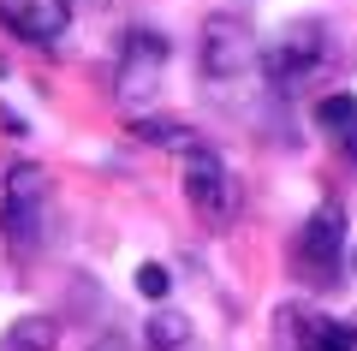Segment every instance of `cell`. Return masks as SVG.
<instances>
[{
	"label": "cell",
	"instance_id": "6da1fadb",
	"mask_svg": "<svg viewBox=\"0 0 357 351\" xmlns=\"http://www.w3.org/2000/svg\"><path fill=\"white\" fill-rule=\"evenodd\" d=\"M0 239L13 251V262L48 244V173L36 161H13L6 167V191H0Z\"/></svg>",
	"mask_w": 357,
	"mask_h": 351
},
{
	"label": "cell",
	"instance_id": "7a4b0ae2",
	"mask_svg": "<svg viewBox=\"0 0 357 351\" xmlns=\"http://www.w3.org/2000/svg\"><path fill=\"white\" fill-rule=\"evenodd\" d=\"M250 66H262V42H256L244 13H208L203 18V42H197V72L208 89L238 84Z\"/></svg>",
	"mask_w": 357,
	"mask_h": 351
},
{
	"label": "cell",
	"instance_id": "3957f363",
	"mask_svg": "<svg viewBox=\"0 0 357 351\" xmlns=\"http://www.w3.org/2000/svg\"><path fill=\"white\" fill-rule=\"evenodd\" d=\"M340 268H345V209L328 197V202H316V214L304 221V232L292 244V274L310 292H333Z\"/></svg>",
	"mask_w": 357,
	"mask_h": 351
},
{
	"label": "cell",
	"instance_id": "277c9868",
	"mask_svg": "<svg viewBox=\"0 0 357 351\" xmlns=\"http://www.w3.org/2000/svg\"><path fill=\"white\" fill-rule=\"evenodd\" d=\"M328 60H333V36L316 24V18H304V24L280 30V36L262 48V72H268V84L280 89V96H286V89L316 84Z\"/></svg>",
	"mask_w": 357,
	"mask_h": 351
},
{
	"label": "cell",
	"instance_id": "5b68a950",
	"mask_svg": "<svg viewBox=\"0 0 357 351\" xmlns=\"http://www.w3.org/2000/svg\"><path fill=\"white\" fill-rule=\"evenodd\" d=\"M167 84V36L161 30H131L126 54H119V72H114V96L126 113H149L161 101Z\"/></svg>",
	"mask_w": 357,
	"mask_h": 351
},
{
	"label": "cell",
	"instance_id": "8992f818",
	"mask_svg": "<svg viewBox=\"0 0 357 351\" xmlns=\"http://www.w3.org/2000/svg\"><path fill=\"white\" fill-rule=\"evenodd\" d=\"M185 202H191L197 214H203L208 226L232 221V209H238V191H232V173L227 161H220L208 143H197V149H185Z\"/></svg>",
	"mask_w": 357,
	"mask_h": 351
},
{
	"label": "cell",
	"instance_id": "52a82bcc",
	"mask_svg": "<svg viewBox=\"0 0 357 351\" xmlns=\"http://www.w3.org/2000/svg\"><path fill=\"white\" fill-rule=\"evenodd\" d=\"M280 334H286V351H357V322L304 310V304L280 310Z\"/></svg>",
	"mask_w": 357,
	"mask_h": 351
},
{
	"label": "cell",
	"instance_id": "ba28073f",
	"mask_svg": "<svg viewBox=\"0 0 357 351\" xmlns=\"http://www.w3.org/2000/svg\"><path fill=\"white\" fill-rule=\"evenodd\" d=\"M0 24L18 42L48 48V42H60L72 30V0H0Z\"/></svg>",
	"mask_w": 357,
	"mask_h": 351
},
{
	"label": "cell",
	"instance_id": "9c48e42d",
	"mask_svg": "<svg viewBox=\"0 0 357 351\" xmlns=\"http://www.w3.org/2000/svg\"><path fill=\"white\" fill-rule=\"evenodd\" d=\"M316 126H321V137L357 167V96L351 89H328V96L316 101Z\"/></svg>",
	"mask_w": 357,
	"mask_h": 351
},
{
	"label": "cell",
	"instance_id": "30bf717a",
	"mask_svg": "<svg viewBox=\"0 0 357 351\" xmlns=\"http://www.w3.org/2000/svg\"><path fill=\"white\" fill-rule=\"evenodd\" d=\"M54 322L48 315H18L6 334H0V351H54Z\"/></svg>",
	"mask_w": 357,
	"mask_h": 351
},
{
	"label": "cell",
	"instance_id": "8fae6325",
	"mask_svg": "<svg viewBox=\"0 0 357 351\" xmlns=\"http://www.w3.org/2000/svg\"><path fill=\"white\" fill-rule=\"evenodd\" d=\"M131 131H137L143 143H155V149H178V155H185V149H197V143H203V137H197L191 126H173V119H137V126H131Z\"/></svg>",
	"mask_w": 357,
	"mask_h": 351
},
{
	"label": "cell",
	"instance_id": "7c38bea8",
	"mask_svg": "<svg viewBox=\"0 0 357 351\" xmlns=\"http://www.w3.org/2000/svg\"><path fill=\"white\" fill-rule=\"evenodd\" d=\"M185 339H191V322L173 315V310H155L149 327H143V345H149V351H178Z\"/></svg>",
	"mask_w": 357,
	"mask_h": 351
},
{
	"label": "cell",
	"instance_id": "4fadbf2b",
	"mask_svg": "<svg viewBox=\"0 0 357 351\" xmlns=\"http://www.w3.org/2000/svg\"><path fill=\"white\" fill-rule=\"evenodd\" d=\"M167 286H173V280H167V268H161V262H143V268H137V292H143L149 304H161V298H167Z\"/></svg>",
	"mask_w": 357,
	"mask_h": 351
},
{
	"label": "cell",
	"instance_id": "5bb4252c",
	"mask_svg": "<svg viewBox=\"0 0 357 351\" xmlns=\"http://www.w3.org/2000/svg\"><path fill=\"white\" fill-rule=\"evenodd\" d=\"M89 351H131V345H126V339H119V334H107V339H96V345H89Z\"/></svg>",
	"mask_w": 357,
	"mask_h": 351
},
{
	"label": "cell",
	"instance_id": "9a60e30c",
	"mask_svg": "<svg viewBox=\"0 0 357 351\" xmlns=\"http://www.w3.org/2000/svg\"><path fill=\"white\" fill-rule=\"evenodd\" d=\"M351 268H357V256H351Z\"/></svg>",
	"mask_w": 357,
	"mask_h": 351
}]
</instances>
